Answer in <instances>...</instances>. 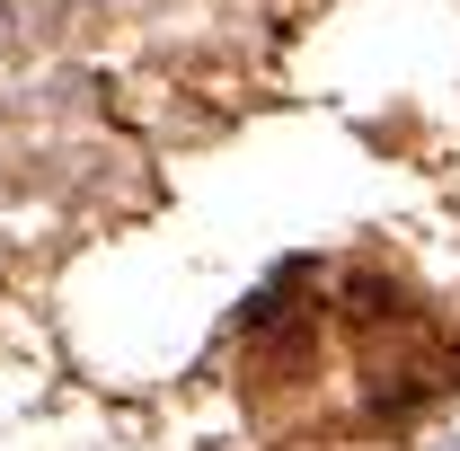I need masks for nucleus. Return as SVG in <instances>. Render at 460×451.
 Wrapping results in <instances>:
<instances>
[{"instance_id": "1", "label": "nucleus", "mask_w": 460, "mask_h": 451, "mask_svg": "<svg viewBox=\"0 0 460 451\" xmlns=\"http://www.w3.org/2000/svg\"><path fill=\"white\" fill-rule=\"evenodd\" d=\"M434 407H443V416H434V425H416V451H460V390H443Z\"/></svg>"}]
</instances>
